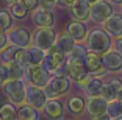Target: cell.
<instances>
[{"instance_id":"2","label":"cell","mask_w":122,"mask_h":120,"mask_svg":"<svg viewBox=\"0 0 122 120\" xmlns=\"http://www.w3.org/2000/svg\"><path fill=\"white\" fill-rule=\"evenodd\" d=\"M86 44L88 48L96 53H105L113 47L110 34H107V31H103L100 28L91 30L89 34H86Z\"/></svg>"},{"instance_id":"25","label":"cell","mask_w":122,"mask_h":120,"mask_svg":"<svg viewBox=\"0 0 122 120\" xmlns=\"http://www.w3.org/2000/svg\"><path fill=\"white\" fill-rule=\"evenodd\" d=\"M107 115L113 117V119H117V117H122V103L119 100H110L107 106Z\"/></svg>"},{"instance_id":"16","label":"cell","mask_w":122,"mask_h":120,"mask_svg":"<svg viewBox=\"0 0 122 120\" xmlns=\"http://www.w3.org/2000/svg\"><path fill=\"white\" fill-rule=\"evenodd\" d=\"M71 13L77 20H86L89 19V5L86 0H75L71 5Z\"/></svg>"},{"instance_id":"23","label":"cell","mask_w":122,"mask_h":120,"mask_svg":"<svg viewBox=\"0 0 122 120\" xmlns=\"http://www.w3.org/2000/svg\"><path fill=\"white\" fill-rule=\"evenodd\" d=\"M10 14L16 19H24L27 14H28V10L20 0H16L13 3H10Z\"/></svg>"},{"instance_id":"42","label":"cell","mask_w":122,"mask_h":120,"mask_svg":"<svg viewBox=\"0 0 122 120\" xmlns=\"http://www.w3.org/2000/svg\"><path fill=\"white\" fill-rule=\"evenodd\" d=\"M47 2H56V0H47Z\"/></svg>"},{"instance_id":"28","label":"cell","mask_w":122,"mask_h":120,"mask_svg":"<svg viewBox=\"0 0 122 120\" xmlns=\"http://www.w3.org/2000/svg\"><path fill=\"white\" fill-rule=\"evenodd\" d=\"M67 106H69V111H71V112L80 114L85 109V100H83L81 97H72V98L69 100Z\"/></svg>"},{"instance_id":"4","label":"cell","mask_w":122,"mask_h":120,"mask_svg":"<svg viewBox=\"0 0 122 120\" xmlns=\"http://www.w3.org/2000/svg\"><path fill=\"white\" fill-rule=\"evenodd\" d=\"M27 81L33 86H38V87H44L47 84V81L50 80V72H47L44 69L42 64H36V66H28L25 69V75Z\"/></svg>"},{"instance_id":"38","label":"cell","mask_w":122,"mask_h":120,"mask_svg":"<svg viewBox=\"0 0 122 120\" xmlns=\"http://www.w3.org/2000/svg\"><path fill=\"white\" fill-rule=\"evenodd\" d=\"M116 100H119V101L122 103V89H119L117 92H116V97H114Z\"/></svg>"},{"instance_id":"40","label":"cell","mask_w":122,"mask_h":120,"mask_svg":"<svg viewBox=\"0 0 122 120\" xmlns=\"http://www.w3.org/2000/svg\"><path fill=\"white\" fill-rule=\"evenodd\" d=\"M6 3H13V2H16V0H5Z\"/></svg>"},{"instance_id":"9","label":"cell","mask_w":122,"mask_h":120,"mask_svg":"<svg viewBox=\"0 0 122 120\" xmlns=\"http://www.w3.org/2000/svg\"><path fill=\"white\" fill-rule=\"evenodd\" d=\"M107 106H108V101L102 95L89 97L86 101V111L94 119H102V117L107 115Z\"/></svg>"},{"instance_id":"36","label":"cell","mask_w":122,"mask_h":120,"mask_svg":"<svg viewBox=\"0 0 122 120\" xmlns=\"http://www.w3.org/2000/svg\"><path fill=\"white\" fill-rule=\"evenodd\" d=\"M114 50L122 55V36H121V38H117V41H116V44H114Z\"/></svg>"},{"instance_id":"17","label":"cell","mask_w":122,"mask_h":120,"mask_svg":"<svg viewBox=\"0 0 122 120\" xmlns=\"http://www.w3.org/2000/svg\"><path fill=\"white\" fill-rule=\"evenodd\" d=\"M67 33L74 38V41H85L88 34V28L83 24V20H74L67 25Z\"/></svg>"},{"instance_id":"1","label":"cell","mask_w":122,"mask_h":120,"mask_svg":"<svg viewBox=\"0 0 122 120\" xmlns=\"http://www.w3.org/2000/svg\"><path fill=\"white\" fill-rule=\"evenodd\" d=\"M2 91L13 105L25 103V83L22 78H8L2 84Z\"/></svg>"},{"instance_id":"11","label":"cell","mask_w":122,"mask_h":120,"mask_svg":"<svg viewBox=\"0 0 122 120\" xmlns=\"http://www.w3.org/2000/svg\"><path fill=\"white\" fill-rule=\"evenodd\" d=\"M83 61H85L83 64H85L86 70L89 72L92 77H97V75H103L105 73L103 62H102V58L99 56V53H96V52L86 53L85 58H83Z\"/></svg>"},{"instance_id":"19","label":"cell","mask_w":122,"mask_h":120,"mask_svg":"<svg viewBox=\"0 0 122 120\" xmlns=\"http://www.w3.org/2000/svg\"><path fill=\"white\" fill-rule=\"evenodd\" d=\"M74 45H75V41H74V38H72L69 33H61V34L56 36V39H55V47L60 48L61 52L66 53V55L72 50Z\"/></svg>"},{"instance_id":"43","label":"cell","mask_w":122,"mask_h":120,"mask_svg":"<svg viewBox=\"0 0 122 120\" xmlns=\"http://www.w3.org/2000/svg\"><path fill=\"white\" fill-rule=\"evenodd\" d=\"M121 5H122V3H121Z\"/></svg>"},{"instance_id":"14","label":"cell","mask_w":122,"mask_h":120,"mask_svg":"<svg viewBox=\"0 0 122 120\" xmlns=\"http://www.w3.org/2000/svg\"><path fill=\"white\" fill-rule=\"evenodd\" d=\"M41 109L50 119H61L63 117V105H61V101H58L55 98H47Z\"/></svg>"},{"instance_id":"12","label":"cell","mask_w":122,"mask_h":120,"mask_svg":"<svg viewBox=\"0 0 122 120\" xmlns=\"http://www.w3.org/2000/svg\"><path fill=\"white\" fill-rule=\"evenodd\" d=\"M102 62H103L105 70L110 72H121L122 70V55L114 52H105L103 56H102Z\"/></svg>"},{"instance_id":"27","label":"cell","mask_w":122,"mask_h":120,"mask_svg":"<svg viewBox=\"0 0 122 120\" xmlns=\"http://www.w3.org/2000/svg\"><path fill=\"white\" fill-rule=\"evenodd\" d=\"M6 69H8V78H24V75H25V69L19 66L17 62L6 64Z\"/></svg>"},{"instance_id":"5","label":"cell","mask_w":122,"mask_h":120,"mask_svg":"<svg viewBox=\"0 0 122 120\" xmlns=\"http://www.w3.org/2000/svg\"><path fill=\"white\" fill-rule=\"evenodd\" d=\"M55 39H56V31L52 27H38L33 36V42L36 47H39L46 52L55 44Z\"/></svg>"},{"instance_id":"13","label":"cell","mask_w":122,"mask_h":120,"mask_svg":"<svg viewBox=\"0 0 122 120\" xmlns=\"http://www.w3.org/2000/svg\"><path fill=\"white\" fill-rule=\"evenodd\" d=\"M31 19H33V24L36 27H52L55 24V16L52 11H47V10H42V8H36L33 10V14H31Z\"/></svg>"},{"instance_id":"6","label":"cell","mask_w":122,"mask_h":120,"mask_svg":"<svg viewBox=\"0 0 122 120\" xmlns=\"http://www.w3.org/2000/svg\"><path fill=\"white\" fill-rule=\"evenodd\" d=\"M111 14H113V6L110 2L97 0L92 3V6H89V17L96 24H103Z\"/></svg>"},{"instance_id":"18","label":"cell","mask_w":122,"mask_h":120,"mask_svg":"<svg viewBox=\"0 0 122 120\" xmlns=\"http://www.w3.org/2000/svg\"><path fill=\"white\" fill-rule=\"evenodd\" d=\"M66 64H67V75L72 80H75V81H78L83 75L88 73L83 61H67Z\"/></svg>"},{"instance_id":"31","label":"cell","mask_w":122,"mask_h":120,"mask_svg":"<svg viewBox=\"0 0 122 120\" xmlns=\"http://www.w3.org/2000/svg\"><path fill=\"white\" fill-rule=\"evenodd\" d=\"M100 95L103 97L107 101H110V100H113L116 97V91H114V87H113L110 83H107L105 84L103 83V86H102V92H100Z\"/></svg>"},{"instance_id":"8","label":"cell","mask_w":122,"mask_h":120,"mask_svg":"<svg viewBox=\"0 0 122 120\" xmlns=\"http://www.w3.org/2000/svg\"><path fill=\"white\" fill-rule=\"evenodd\" d=\"M6 38H8V42H10L11 45L24 47V48H27V47L30 45V42H31V34H30V31L27 28H24V27H16V28L11 27L6 33Z\"/></svg>"},{"instance_id":"41","label":"cell","mask_w":122,"mask_h":120,"mask_svg":"<svg viewBox=\"0 0 122 120\" xmlns=\"http://www.w3.org/2000/svg\"><path fill=\"white\" fill-rule=\"evenodd\" d=\"M88 3H94V2H97V0H86Z\"/></svg>"},{"instance_id":"24","label":"cell","mask_w":122,"mask_h":120,"mask_svg":"<svg viewBox=\"0 0 122 120\" xmlns=\"http://www.w3.org/2000/svg\"><path fill=\"white\" fill-rule=\"evenodd\" d=\"M17 48L19 47L16 45H10V47H5L3 50H0V61L2 64H10V62H14V58H16V53H17Z\"/></svg>"},{"instance_id":"35","label":"cell","mask_w":122,"mask_h":120,"mask_svg":"<svg viewBox=\"0 0 122 120\" xmlns=\"http://www.w3.org/2000/svg\"><path fill=\"white\" fill-rule=\"evenodd\" d=\"M110 84L114 87L116 92H117L119 89H122V81H121V80H111V81H110Z\"/></svg>"},{"instance_id":"37","label":"cell","mask_w":122,"mask_h":120,"mask_svg":"<svg viewBox=\"0 0 122 120\" xmlns=\"http://www.w3.org/2000/svg\"><path fill=\"white\" fill-rule=\"evenodd\" d=\"M56 2H60V3H61V5H64V6H71V5L74 3L75 0H56Z\"/></svg>"},{"instance_id":"7","label":"cell","mask_w":122,"mask_h":120,"mask_svg":"<svg viewBox=\"0 0 122 120\" xmlns=\"http://www.w3.org/2000/svg\"><path fill=\"white\" fill-rule=\"evenodd\" d=\"M64 61H66V53H63L60 48H56L55 44H53L49 50H46V55H44V59H42L41 64L44 66V69H46L47 72L52 73V72H53L58 66H61Z\"/></svg>"},{"instance_id":"3","label":"cell","mask_w":122,"mask_h":120,"mask_svg":"<svg viewBox=\"0 0 122 120\" xmlns=\"http://www.w3.org/2000/svg\"><path fill=\"white\" fill-rule=\"evenodd\" d=\"M44 94H46L47 98H56L60 95H64L67 94L69 89H71V81H69V78L66 77H58L55 75L53 78H50L47 84L44 86Z\"/></svg>"},{"instance_id":"15","label":"cell","mask_w":122,"mask_h":120,"mask_svg":"<svg viewBox=\"0 0 122 120\" xmlns=\"http://www.w3.org/2000/svg\"><path fill=\"white\" fill-rule=\"evenodd\" d=\"M103 24L105 30L111 36H116V38L122 36V14H111Z\"/></svg>"},{"instance_id":"39","label":"cell","mask_w":122,"mask_h":120,"mask_svg":"<svg viewBox=\"0 0 122 120\" xmlns=\"http://www.w3.org/2000/svg\"><path fill=\"white\" fill-rule=\"evenodd\" d=\"M111 3H116V5H121L122 3V0H110Z\"/></svg>"},{"instance_id":"21","label":"cell","mask_w":122,"mask_h":120,"mask_svg":"<svg viewBox=\"0 0 122 120\" xmlns=\"http://www.w3.org/2000/svg\"><path fill=\"white\" fill-rule=\"evenodd\" d=\"M16 117H19L20 120H35V119L39 117V114H38V109H36V108L22 103L20 108L16 111Z\"/></svg>"},{"instance_id":"29","label":"cell","mask_w":122,"mask_h":120,"mask_svg":"<svg viewBox=\"0 0 122 120\" xmlns=\"http://www.w3.org/2000/svg\"><path fill=\"white\" fill-rule=\"evenodd\" d=\"M86 48L83 45H74L72 47V50L67 53L69 55V61H83V58H85V55H86Z\"/></svg>"},{"instance_id":"20","label":"cell","mask_w":122,"mask_h":120,"mask_svg":"<svg viewBox=\"0 0 122 120\" xmlns=\"http://www.w3.org/2000/svg\"><path fill=\"white\" fill-rule=\"evenodd\" d=\"M44 55H46V52H44L42 48H39V47H27V59H28V64L30 66H36V64H41L44 59Z\"/></svg>"},{"instance_id":"10","label":"cell","mask_w":122,"mask_h":120,"mask_svg":"<svg viewBox=\"0 0 122 120\" xmlns=\"http://www.w3.org/2000/svg\"><path fill=\"white\" fill-rule=\"evenodd\" d=\"M47 97L44 94V89L42 87H38V86H25V101L27 105L33 106L36 109H41L46 103Z\"/></svg>"},{"instance_id":"30","label":"cell","mask_w":122,"mask_h":120,"mask_svg":"<svg viewBox=\"0 0 122 120\" xmlns=\"http://www.w3.org/2000/svg\"><path fill=\"white\" fill-rule=\"evenodd\" d=\"M11 27H13V16L10 14V11L0 10V28L3 31H8Z\"/></svg>"},{"instance_id":"32","label":"cell","mask_w":122,"mask_h":120,"mask_svg":"<svg viewBox=\"0 0 122 120\" xmlns=\"http://www.w3.org/2000/svg\"><path fill=\"white\" fill-rule=\"evenodd\" d=\"M20 2L27 6L28 11H33V10H36V8L39 6V0H20Z\"/></svg>"},{"instance_id":"22","label":"cell","mask_w":122,"mask_h":120,"mask_svg":"<svg viewBox=\"0 0 122 120\" xmlns=\"http://www.w3.org/2000/svg\"><path fill=\"white\" fill-rule=\"evenodd\" d=\"M102 86H103V83L99 80V78H91L89 81L86 83V86H85V92H86V95L89 97H96V95H100L102 92Z\"/></svg>"},{"instance_id":"26","label":"cell","mask_w":122,"mask_h":120,"mask_svg":"<svg viewBox=\"0 0 122 120\" xmlns=\"http://www.w3.org/2000/svg\"><path fill=\"white\" fill-rule=\"evenodd\" d=\"M16 117V105L13 103H3L0 106V119H5V120H11Z\"/></svg>"},{"instance_id":"33","label":"cell","mask_w":122,"mask_h":120,"mask_svg":"<svg viewBox=\"0 0 122 120\" xmlns=\"http://www.w3.org/2000/svg\"><path fill=\"white\" fill-rule=\"evenodd\" d=\"M8 80V69L5 64H0V86Z\"/></svg>"},{"instance_id":"34","label":"cell","mask_w":122,"mask_h":120,"mask_svg":"<svg viewBox=\"0 0 122 120\" xmlns=\"http://www.w3.org/2000/svg\"><path fill=\"white\" fill-rule=\"evenodd\" d=\"M8 44V38H6V31L0 33V50H3Z\"/></svg>"}]
</instances>
